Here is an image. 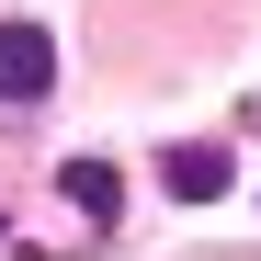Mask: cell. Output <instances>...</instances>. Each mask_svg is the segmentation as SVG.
Returning a JSON list of instances; mask_svg holds the SVG:
<instances>
[{"label": "cell", "mask_w": 261, "mask_h": 261, "mask_svg": "<svg viewBox=\"0 0 261 261\" xmlns=\"http://www.w3.org/2000/svg\"><path fill=\"white\" fill-rule=\"evenodd\" d=\"M57 193H68L80 216L114 227V216H125V170H114V159H57Z\"/></svg>", "instance_id": "3"}, {"label": "cell", "mask_w": 261, "mask_h": 261, "mask_svg": "<svg viewBox=\"0 0 261 261\" xmlns=\"http://www.w3.org/2000/svg\"><path fill=\"white\" fill-rule=\"evenodd\" d=\"M159 182L182 193V204H216V193L239 182V159H227V148H159Z\"/></svg>", "instance_id": "2"}, {"label": "cell", "mask_w": 261, "mask_h": 261, "mask_svg": "<svg viewBox=\"0 0 261 261\" xmlns=\"http://www.w3.org/2000/svg\"><path fill=\"white\" fill-rule=\"evenodd\" d=\"M46 91H57V34L12 12V23H0V102H12V114H34Z\"/></svg>", "instance_id": "1"}]
</instances>
